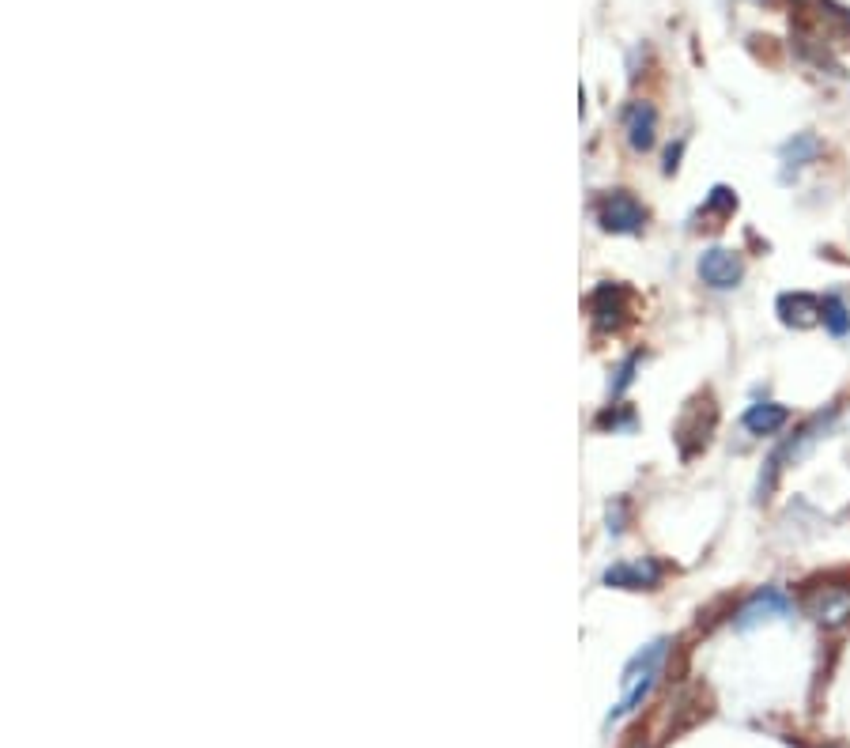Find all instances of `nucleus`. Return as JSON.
I'll use <instances>...</instances> for the list:
<instances>
[{"mask_svg":"<svg viewBox=\"0 0 850 748\" xmlns=\"http://www.w3.org/2000/svg\"><path fill=\"white\" fill-rule=\"evenodd\" d=\"M665 654H669V639H654L650 646H643L635 658L628 662V669H624V684H620V699L612 703V711H609V726H620L628 714H635L639 707H643V699L650 696V688H654V680H658V673H662V662H665Z\"/></svg>","mask_w":850,"mask_h":748,"instance_id":"f257e3e1","label":"nucleus"},{"mask_svg":"<svg viewBox=\"0 0 850 748\" xmlns=\"http://www.w3.org/2000/svg\"><path fill=\"white\" fill-rule=\"evenodd\" d=\"M597 220L612 235H639L646 227V208L631 197L628 189H612L597 204Z\"/></svg>","mask_w":850,"mask_h":748,"instance_id":"f03ea898","label":"nucleus"},{"mask_svg":"<svg viewBox=\"0 0 850 748\" xmlns=\"http://www.w3.org/2000/svg\"><path fill=\"white\" fill-rule=\"evenodd\" d=\"M790 612H794V601L782 594V590H775V586H764V590H756V594L737 609L733 628L748 631V628H756V624H764V620H786Z\"/></svg>","mask_w":850,"mask_h":748,"instance_id":"7ed1b4c3","label":"nucleus"},{"mask_svg":"<svg viewBox=\"0 0 850 748\" xmlns=\"http://www.w3.org/2000/svg\"><path fill=\"white\" fill-rule=\"evenodd\" d=\"M809 612L824 628H843L850 620V586L847 582H828V586H816L809 594Z\"/></svg>","mask_w":850,"mask_h":748,"instance_id":"20e7f679","label":"nucleus"},{"mask_svg":"<svg viewBox=\"0 0 850 748\" xmlns=\"http://www.w3.org/2000/svg\"><path fill=\"white\" fill-rule=\"evenodd\" d=\"M699 276H703V284L714 291H730L741 284V276H745V265H741V257L733 254V250H722V246H714L707 254L699 257Z\"/></svg>","mask_w":850,"mask_h":748,"instance_id":"39448f33","label":"nucleus"},{"mask_svg":"<svg viewBox=\"0 0 850 748\" xmlns=\"http://www.w3.org/2000/svg\"><path fill=\"white\" fill-rule=\"evenodd\" d=\"M779 318L782 325H794V329H809V325L824 322V303L809 295V291H786L779 299Z\"/></svg>","mask_w":850,"mask_h":748,"instance_id":"423d86ee","label":"nucleus"},{"mask_svg":"<svg viewBox=\"0 0 850 748\" xmlns=\"http://www.w3.org/2000/svg\"><path fill=\"white\" fill-rule=\"evenodd\" d=\"M654 129H658V114L650 102H631L624 114V133L635 152H650L654 148Z\"/></svg>","mask_w":850,"mask_h":748,"instance_id":"0eeeda50","label":"nucleus"},{"mask_svg":"<svg viewBox=\"0 0 850 748\" xmlns=\"http://www.w3.org/2000/svg\"><path fill=\"white\" fill-rule=\"evenodd\" d=\"M658 578H662V567L654 560L616 563V567L605 571V582H609V586H620V590H650V586H658Z\"/></svg>","mask_w":850,"mask_h":748,"instance_id":"6e6552de","label":"nucleus"},{"mask_svg":"<svg viewBox=\"0 0 850 748\" xmlns=\"http://www.w3.org/2000/svg\"><path fill=\"white\" fill-rule=\"evenodd\" d=\"M590 314H594L597 325H620L624 318V291L616 288V284H601V288L590 295Z\"/></svg>","mask_w":850,"mask_h":748,"instance_id":"1a4fd4ad","label":"nucleus"},{"mask_svg":"<svg viewBox=\"0 0 850 748\" xmlns=\"http://www.w3.org/2000/svg\"><path fill=\"white\" fill-rule=\"evenodd\" d=\"M790 420V408L775 405V401H764V405H752L745 412V427L752 435H775L779 427H786Z\"/></svg>","mask_w":850,"mask_h":748,"instance_id":"9d476101","label":"nucleus"},{"mask_svg":"<svg viewBox=\"0 0 850 748\" xmlns=\"http://www.w3.org/2000/svg\"><path fill=\"white\" fill-rule=\"evenodd\" d=\"M816 155H820V140H816L813 133H798L786 148H782V174L801 170L805 163H813Z\"/></svg>","mask_w":850,"mask_h":748,"instance_id":"9b49d317","label":"nucleus"},{"mask_svg":"<svg viewBox=\"0 0 850 748\" xmlns=\"http://www.w3.org/2000/svg\"><path fill=\"white\" fill-rule=\"evenodd\" d=\"M820 303H824V329H828L832 337H847L850 333V306L843 303L839 295H824Z\"/></svg>","mask_w":850,"mask_h":748,"instance_id":"f8f14e48","label":"nucleus"},{"mask_svg":"<svg viewBox=\"0 0 850 748\" xmlns=\"http://www.w3.org/2000/svg\"><path fill=\"white\" fill-rule=\"evenodd\" d=\"M707 212H718V216H733L737 212V197H733L726 186H718L711 193V201H707Z\"/></svg>","mask_w":850,"mask_h":748,"instance_id":"ddd939ff","label":"nucleus"},{"mask_svg":"<svg viewBox=\"0 0 850 748\" xmlns=\"http://www.w3.org/2000/svg\"><path fill=\"white\" fill-rule=\"evenodd\" d=\"M688 424H692V416H684V424L677 427V442H680V446L688 442ZM696 431H699V439H703V446H707V439H711V431H714V420H707V424H703V420H696Z\"/></svg>","mask_w":850,"mask_h":748,"instance_id":"4468645a","label":"nucleus"},{"mask_svg":"<svg viewBox=\"0 0 850 748\" xmlns=\"http://www.w3.org/2000/svg\"><path fill=\"white\" fill-rule=\"evenodd\" d=\"M635 367H639V356L624 359V367L616 371V382H612V393H620V390H624V386H628L631 378H635Z\"/></svg>","mask_w":850,"mask_h":748,"instance_id":"2eb2a0df","label":"nucleus"},{"mask_svg":"<svg viewBox=\"0 0 850 748\" xmlns=\"http://www.w3.org/2000/svg\"><path fill=\"white\" fill-rule=\"evenodd\" d=\"M601 427H612V431L624 427V431H628V427H635V416H631V412H605V416H601Z\"/></svg>","mask_w":850,"mask_h":748,"instance_id":"dca6fc26","label":"nucleus"}]
</instances>
